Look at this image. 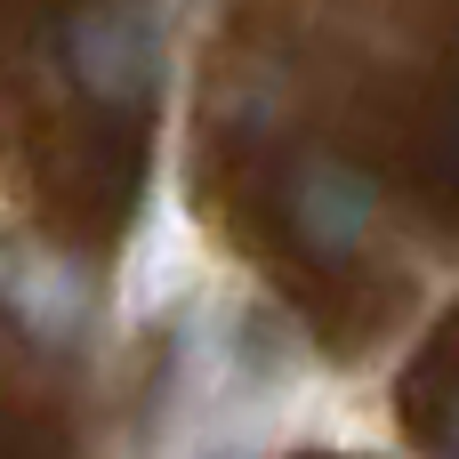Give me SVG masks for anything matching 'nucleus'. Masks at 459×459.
<instances>
[{"instance_id":"1","label":"nucleus","mask_w":459,"mask_h":459,"mask_svg":"<svg viewBox=\"0 0 459 459\" xmlns=\"http://www.w3.org/2000/svg\"><path fill=\"white\" fill-rule=\"evenodd\" d=\"M290 226H299L307 250L355 258V250L371 242V226H379V194H371V178L347 169V161H307V169L290 178Z\"/></svg>"},{"instance_id":"2","label":"nucleus","mask_w":459,"mask_h":459,"mask_svg":"<svg viewBox=\"0 0 459 459\" xmlns=\"http://www.w3.org/2000/svg\"><path fill=\"white\" fill-rule=\"evenodd\" d=\"M65 65L89 97H145L153 89V32L137 8H89L65 24Z\"/></svg>"},{"instance_id":"3","label":"nucleus","mask_w":459,"mask_h":459,"mask_svg":"<svg viewBox=\"0 0 459 459\" xmlns=\"http://www.w3.org/2000/svg\"><path fill=\"white\" fill-rule=\"evenodd\" d=\"M8 315L40 347H81V331H89V274L73 258H40V250L16 242V258H8Z\"/></svg>"},{"instance_id":"4","label":"nucleus","mask_w":459,"mask_h":459,"mask_svg":"<svg viewBox=\"0 0 459 459\" xmlns=\"http://www.w3.org/2000/svg\"><path fill=\"white\" fill-rule=\"evenodd\" d=\"M436 452H444V459H459V387L444 395V411H436Z\"/></svg>"}]
</instances>
